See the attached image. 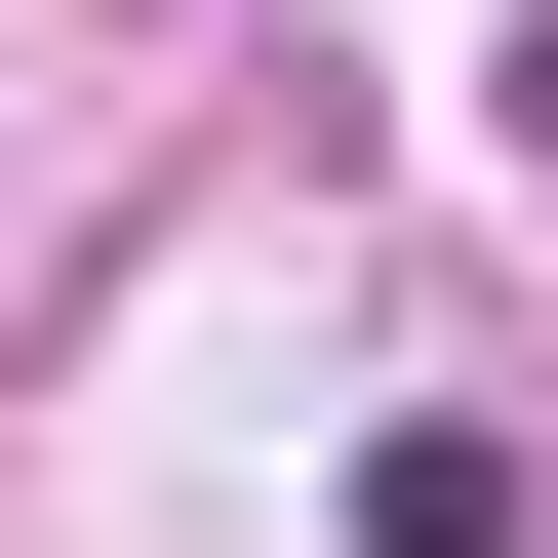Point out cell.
Returning <instances> with one entry per match:
<instances>
[{"label":"cell","mask_w":558,"mask_h":558,"mask_svg":"<svg viewBox=\"0 0 558 558\" xmlns=\"http://www.w3.org/2000/svg\"><path fill=\"white\" fill-rule=\"evenodd\" d=\"M519 120H558V40H519Z\"/></svg>","instance_id":"6da1fadb"}]
</instances>
